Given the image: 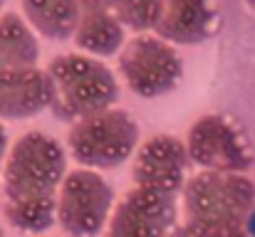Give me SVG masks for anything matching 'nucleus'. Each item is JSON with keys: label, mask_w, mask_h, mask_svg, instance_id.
I'll list each match as a JSON object with an SVG mask.
<instances>
[{"label": "nucleus", "mask_w": 255, "mask_h": 237, "mask_svg": "<svg viewBox=\"0 0 255 237\" xmlns=\"http://www.w3.org/2000/svg\"><path fill=\"white\" fill-rule=\"evenodd\" d=\"M0 7H2V0H0Z\"/></svg>", "instance_id": "obj_19"}, {"label": "nucleus", "mask_w": 255, "mask_h": 237, "mask_svg": "<svg viewBox=\"0 0 255 237\" xmlns=\"http://www.w3.org/2000/svg\"><path fill=\"white\" fill-rule=\"evenodd\" d=\"M139 144V126L124 109H104L72 124L67 149L89 170H109L131 158Z\"/></svg>", "instance_id": "obj_4"}, {"label": "nucleus", "mask_w": 255, "mask_h": 237, "mask_svg": "<svg viewBox=\"0 0 255 237\" xmlns=\"http://www.w3.org/2000/svg\"><path fill=\"white\" fill-rule=\"evenodd\" d=\"M55 104V81L50 72L27 67L0 72V119H27Z\"/></svg>", "instance_id": "obj_10"}, {"label": "nucleus", "mask_w": 255, "mask_h": 237, "mask_svg": "<svg viewBox=\"0 0 255 237\" xmlns=\"http://www.w3.org/2000/svg\"><path fill=\"white\" fill-rule=\"evenodd\" d=\"M67 178V156L45 131L22 134L7 151L2 168V215L30 235L47 233L57 223V200Z\"/></svg>", "instance_id": "obj_1"}, {"label": "nucleus", "mask_w": 255, "mask_h": 237, "mask_svg": "<svg viewBox=\"0 0 255 237\" xmlns=\"http://www.w3.org/2000/svg\"><path fill=\"white\" fill-rule=\"evenodd\" d=\"M104 2L127 30H134L139 35L156 30L164 12V0H104Z\"/></svg>", "instance_id": "obj_15"}, {"label": "nucleus", "mask_w": 255, "mask_h": 237, "mask_svg": "<svg viewBox=\"0 0 255 237\" xmlns=\"http://www.w3.org/2000/svg\"><path fill=\"white\" fill-rule=\"evenodd\" d=\"M5 151H7V134H5V129L0 126V163L5 160Z\"/></svg>", "instance_id": "obj_16"}, {"label": "nucleus", "mask_w": 255, "mask_h": 237, "mask_svg": "<svg viewBox=\"0 0 255 237\" xmlns=\"http://www.w3.org/2000/svg\"><path fill=\"white\" fill-rule=\"evenodd\" d=\"M50 77L55 81V104L52 114L60 121H80L85 116L112 109L119 94V84L114 72L97 57L70 52L57 55L50 67Z\"/></svg>", "instance_id": "obj_3"}, {"label": "nucleus", "mask_w": 255, "mask_h": 237, "mask_svg": "<svg viewBox=\"0 0 255 237\" xmlns=\"http://www.w3.org/2000/svg\"><path fill=\"white\" fill-rule=\"evenodd\" d=\"M246 2H248V5H251V7H255V0H246Z\"/></svg>", "instance_id": "obj_18"}, {"label": "nucleus", "mask_w": 255, "mask_h": 237, "mask_svg": "<svg viewBox=\"0 0 255 237\" xmlns=\"http://www.w3.org/2000/svg\"><path fill=\"white\" fill-rule=\"evenodd\" d=\"M119 72L136 96L154 99L178 86L183 62L176 47L159 35H136L119 52Z\"/></svg>", "instance_id": "obj_6"}, {"label": "nucleus", "mask_w": 255, "mask_h": 237, "mask_svg": "<svg viewBox=\"0 0 255 237\" xmlns=\"http://www.w3.org/2000/svg\"><path fill=\"white\" fill-rule=\"evenodd\" d=\"M253 208L255 185L243 173L203 170L183 188V225L193 237H251Z\"/></svg>", "instance_id": "obj_2"}, {"label": "nucleus", "mask_w": 255, "mask_h": 237, "mask_svg": "<svg viewBox=\"0 0 255 237\" xmlns=\"http://www.w3.org/2000/svg\"><path fill=\"white\" fill-rule=\"evenodd\" d=\"M40 45L35 30L17 12L0 15V72L37 67Z\"/></svg>", "instance_id": "obj_13"}, {"label": "nucleus", "mask_w": 255, "mask_h": 237, "mask_svg": "<svg viewBox=\"0 0 255 237\" xmlns=\"http://www.w3.org/2000/svg\"><path fill=\"white\" fill-rule=\"evenodd\" d=\"M0 237H2V230H0Z\"/></svg>", "instance_id": "obj_20"}, {"label": "nucleus", "mask_w": 255, "mask_h": 237, "mask_svg": "<svg viewBox=\"0 0 255 237\" xmlns=\"http://www.w3.org/2000/svg\"><path fill=\"white\" fill-rule=\"evenodd\" d=\"M218 30L216 0H164L156 35L171 45H201Z\"/></svg>", "instance_id": "obj_11"}, {"label": "nucleus", "mask_w": 255, "mask_h": 237, "mask_svg": "<svg viewBox=\"0 0 255 237\" xmlns=\"http://www.w3.org/2000/svg\"><path fill=\"white\" fill-rule=\"evenodd\" d=\"M191 163L193 160L181 139L171 134L151 136L134 156V165H131L134 185L176 195L181 188H186L183 183H188L186 173Z\"/></svg>", "instance_id": "obj_9"}, {"label": "nucleus", "mask_w": 255, "mask_h": 237, "mask_svg": "<svg viewBox=\"0 0 255 237\" xmlns=\"http://www.w3.org/2000/svg\"><path fill=\"white\" fill-rule=\"evenodd\" d=\"M124 25L104 0H80L75 45L89 57H112L124 47Z\"/></svg>", "instance_id": "obj_12"}, {"label": "nucleus", "mask_w": 255, "mask_h": 237, "mask_svg": "<svg viewBox=\"0 0 255 237\" xmlns=\"http://www.w3.org/2000/svg\"><path fill=\"white\" fill-rule=\"evenodd\" d=\"M169 237H193V235L188 233V228H186V225H178V228H176Z\"/></svg>", "instance_id": "obj_17"}, {"label": "nucleus", "mask_w": 255, "mask_h": 237, "mask_svg": "<svg viewBox=\"0 0 255 237\" xmlns=\"http://www.w3.org/2000/svg\"><path fill=\"white\" fill-rule=\"evenodd\" d=\"M186 149L198 168L211 173H246L253 165L243 134L221 114L201 116L186 136Z\"/></svg>", "instance_id": "obj_7"}, {"label": "nucleus", "mask_w": 255, "mask_h": 237, "mask_svg": "<svg viewBox=\"0 0 255 237\" xmlns=\"http://www.w3.org/2000/svg\"><path fill=\"white\" fill-rule=\"evenodd\" d=\"M114 213V188L89 168L70 170L60 200H57V223L70 237H97L107 230Z\"/></svg>", "instance_id": "obj_5"}, {"label": "nucleus", "mask_w": 255, "mask_h": 237, "mask_svg": "<svg viewBox=\"0 0 255 237\" xmlns=\"http://www.w3.org/2000/svg\"><path fill=\"white\" fill-rule=\"evenodd\" d=\"M176 195L131 188L114 205L104 237H169L178 225Z\"/></svg>", "instance_id": "obj_8"}, {"label": "nucleus", "mask_w": 255, "mask_h": 237, "mask_svg": "<svg viewBox=\"0 0 255 237\" xmlns=\"http://www.w3.org/2000/svg\"><path fill=\"white\" fill-rule=\"evenodd\" d=\"M25 20L47 40L75 37L80 22V0H20Z\"/></svg>", "instance_id": "obj_14"}]
</instances>
